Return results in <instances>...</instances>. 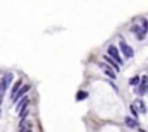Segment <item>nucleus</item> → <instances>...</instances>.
I'll return each instance as SVG.
<instances>
[{
  "label": "nucleus",
  "instance_id": "f257e3e1",
  "mask_svg": "<svg viewBox=\"0 0 148 132\" xmlns=\"http://www.w3.org/2000/svg\"><path fill=\"white\" fill-rule=\"evenodd\" d=\"M131 33L136 36L138 41H143L147 38V33H148V21L147 19H140V24H134L131 28Z\"/></svg>",
  "mask_w": 148,
  "mask_h": 132
},
{
  "label": "nucleus",
  "instance_id": "f03ea898",
  "mask_svg": "<svg viewBox=\"0 0 148 132\" xmlns=\"http://www.w3.org/2000/svg\"><path fill=\"white\" fill-rule=\"evenodd\" d=\"M12 81H14V74L12 72H5L3 76H2V79H0V96H3V93L9 89V86L12 84Z\"/></svg>",
  "mask_w": 148,
  "mask_h": 132
},
{
  "label": "nucleus",
  "instance_id": "7ed1b4c3",
  "mask_svg": "<svg viewBox=\"0 0 148 132\" xmlns=\"http://www.w3.org/2000/svg\"><path fill=\"white\" fill-rule=\"evenodd\" d=\"M107 55L110 57L112 60H115L119 65L124 64V59H122V55H121V50H119L115 45H109V48H107Z\"/></svg>",
  "mask_w": 148,
  "mask_h": 132
},
{
  "label": "nucleus",
  "instance_id": "20e7f679",
  "mask_svg": "<svg viewBox=\"0 0 148 132\" xmlns=\"http://www.w3.org/2000/svg\"><path fill=\"white\" fill-rule=\"evenodd\" d=\"M119 50H121V55H122L124 59H133V57H134V50H133V46H129L127 41H124V39L119 41Z\"/></svg>",
  "mask_w": 148,
  "mask_h": 132
},
{
  "label": "nucleus",
  "instance_id": "39448f33",
  "mask_svg": "<svg viewBox=\"0 0 148 132\" xmlns=\"http://www.w3.org/2000/svg\"><path fill=\"white\" fill-rule=\"evenodd\" d=\"M29 89H31V86H29V84H26V86H23V88H21V89L17 91V95H16L14 98L10 99V101H12V103H19L21 99L24 98V95L28 96V93H29Z\"/></svg>",
  "mask_w": 148,
  "mask_h": 132
},
{
  "label": "nucleus",
  "instance_id": "423d86ee",
  "mask_svg": "<svg viewBox=\"0 0 148 132\" xmlns=\"http://www.w3.org/2000/svg\"><path fill=\"white\" fill-rule=\"evenodd\" d=\"M147 91H148V79L143 76V77H141V82H140V84H138V88H136V93L141 96V95H145Z\"/></svg>",
  "mask_w": 148,
  "mask_h": 132
},
{
  "label": "nucleus",
  "instance_id": "0eeeda50",
  "mask_svg": "<svg viewBox=\"0 0 148 132\" xmlns=\"http://www.w3.org/2000/svg\"><path fill=\"white\" fill-rule=\"evenodd\" d=\"M133 106H134V110L138 112V113H147V105L141 101V99H136V101H133Z\"/></svg>",
  "mask_w": 148,
  "mask_h": 132
},
{
  "label": "nucleus",
  "instance_id": "6e6552de",
  "mask_svg": "<svg viewBox=\"0 0 148 132\" xmlns=\"http://www.w3.org/2000/svg\"><path fill=\"white\" fill-rule=\"evenodd\" d=\"M103 60H105V64H107L109 67H112V69H114V72H119V70H121V65H119L115 60H112L109 55H103Z\"/></svg>",
  "mask_w": 148,
  "mask_h": 132
},
{
  "label": "nucleus",
  "instance_id": "1a4fd4ad",
  "mask_svg": "<svg viewBox=\"0 0 148 132\" xmlns=\"http://www.w3.org/2000/svg\"><path fill=\"white\" fill-rule=\"evenodd\" d=\"M23 86H24V84H23V81H21V79L14 82V88L10 89V99H12V98H14V96H16V95H17V91H19V89H21Z\"/></svg>",
  "mask_w": 148,
  "mask_h": 132
},
{
  "label": "nucleus",
  "instance_id": "9d476101",
  "mask_svg": "<svg viewBox=\"0 0 148 132\" xmlns=\"http://www.w3.org/2000/svg\"><path fill=\"white\" fill-rule=\"evenodd\" d=\"M28 106H29V98H28V96H24V98L17 103V112H23V110H26Z\"/></svg>",
  "mask_w": 148,
  "mask_h": 132
},
{
  "label": "nucleus",
  "instance_id": "9b49d317",
  "mask_svg": "<svg viewBox=\"0 0 148 132\" xmlns=\"http://www.w3.org/2000/svg\"><path fill=\"white\" fill-rule=\"evenodd\" d=\"M124 124H126L129 129H136V127H138V120H136V118H131V117H126V118H124Z\"/></svg>",
  "mask_w": 148,
  "mask_h": 132
},
{
  "label": "nucleus",
  "instance_id": "f8f14e48",
  "mask_svg": "<svg viewBox=\"0 0 148 132\" xmlns=\"http://www.w3.org/2000/svg\"><path fill=\"white\" fill-rule=\"evenodd\" d=\"M100 67H102V70H103V72H105L110 79H115V72L112 70V67H109L107 64H100Z\"/></svg>",
  "mask_w": 148,
  "mask_h": 132
},
{
  "label": "nucleus",
  "instance_id": "ddd939ff",
  "mask_svg": "<svg viewBox=\"0 0 148 132\" xmlns=\"http://www.w3.org/2000/svg\"><path fill=\"white\" fill-rule=\"evenodd\" d=\"M140 82H141V77H138V76L129 79V86H133V88H138V84H140Z\"/></svg>",
  "mask_w": 148,
  "mask_h": 132
},
{
  "label": "nucleus",
  "instance_id": "4468645a",
  "mask_svg": "<svg viewBox=\"0 0 148 132\" xmlns=\"http://www.w3.org/2000/svg\"><path fill=\"white\" fill-rule=\"evenodd\" d=\"M86 98H88V93L86 91H79L76 95V101H81V99H86Z\"/></svg>",
  "mask_w": 148,
  "mask_h": 132
},
{
  "label": "nucleus",
  "instance_id": "2eb2a0df",
  "mask_svg": "<svg viewBox=\"0 0 148 132\" xmlns=\"http://www.w3.org/2000/svg\"><path fill=\"white\" fill-rule=\"evenodd\" d=\"M131 113H133V115H134V117H138V115H140V113H138V112H136V110H134V106H133V105H131Z\"/></svg>",
  "mask_w": 148,
  "mask_h": 132
},
{
  "label": "nucleus",
  "instance_id": "dca6fc26",
  "mask_svg": "<svg viewBox=\"0 0 148 132\" xmlns=\"http://www.w3.org/2000/svg\"><path fill=\"white\" fill-rule=\"evenodd\" d=\"M21 132H33L31 129H21Z\"/></svg>",
  "mask_w": 148,
  "mask_h": 132
},
{
  "label": "nucleus",
  "instance_id": "f3484780",
  "mask_svg": "<svg viewBox=\"0 0 148 132\" xmlns=\"http://www.w3.org/2000/svg\"><path fill=\"white\" fill-rule=\"evenodd\" d=\"M140 132H147V131H143V129H140Z\"/></svg>",
  "mask_w": 148,
  "mask_h": 132
},
{
  "label": "nucleus",
  "instance_id": "a211bd4d",
  "mask_svg": "<svg viewBox=\"0 0 148 132\" xmlns=\"http://www.w3.org/2000/svg\"><path fill=\"white\" fill-rule=\"evenodd\" d=\"M0 115H2V110H0Z\"/></svg>",
  "mask_w": 148,
  "mask_h": 132
}]
</instances>
